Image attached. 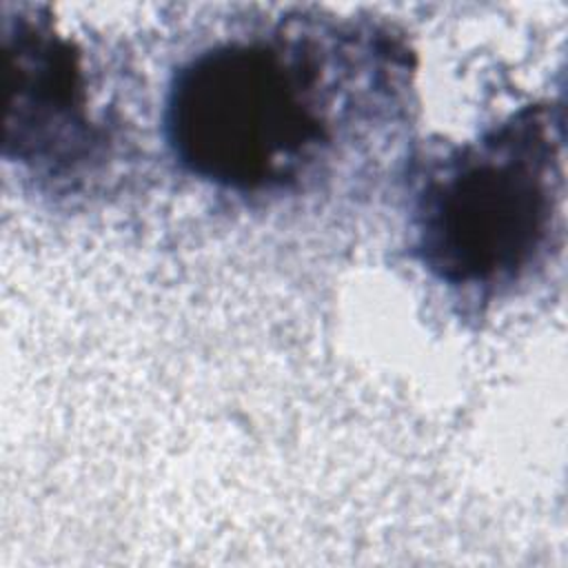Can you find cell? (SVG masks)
<instances>
[{"label": "cell", "instance_id": "6da1fadb", "mask_svg": "<svg viewBox=\"0 0 568 568\" xmlns=\"http://www.w3.org/2000/svg\"><path fill=\"white\" fill-rule=\"evenodd\" d=\"M413 69L388 27L282 13L206 42L171 71L164 138L173 160L220 193L300 195L351 135L404 113Z\"/></svg>", "mask_w": 568, "mask_h": 568}, {"label": "cell", "instance_id": "7a4b0ae2", "mask_svg": "<svg viewBox=\"0 0 568 568\" xmlns=\"http://www.w3.org/2000/svg\"><path fill=\"white\" fill-rule=\"evenodd\" d=\"M564 235V118L532 102L408 169V248L426 275L479 308L532 282Z\"/></svg>", "mask_w": 568, "mask_h": 568}, {"label": "cell", "instance_id": "3957f363", "mask_svg": "<svg viewBox=\"0 0 568 568\" xmlns=\"http://www.w3.org/2000/svg\"><path fill=\"white\" fill-rule=\"evenodd\" d=\"M4 160L40 191L82 195L109 173L113 124L91 106L80 44L47 4H2Z\"/></svg>", "mask_w": 568, "mask_h": 568}]
</instances>
